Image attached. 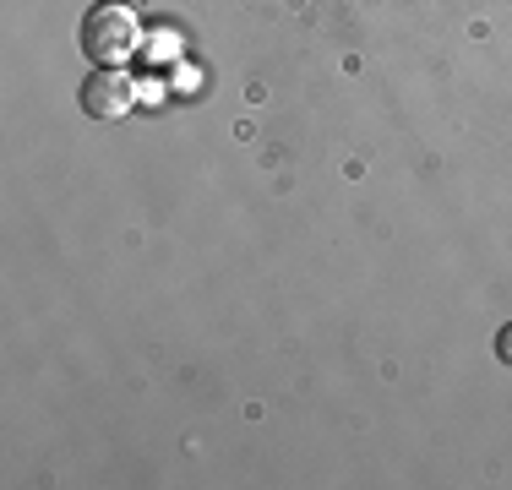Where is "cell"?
Returning <instances> with one entry per match:
<instances>
[{"label":"cell","instance_id":"cell-1","mask_svg":"<svg viewBox=\"0 0 512 490\" xmlns=\"http://www.w3.org/2000/svg\"><path fill=\"white\" fill-rule=\"evenodd\" d=\"M142 44V22L131 6H120V0H99V6L82 11L77 22V49L93 60V66H126L131 55H137Z\"/></svg>","mask_w":512,"mask_h":490},{"label":"cell","instance_id":"cell-3","mask_svg":"<svg viewBox=\"0 0 512 490\" xmlns=\"http://www.w3.org/2000/svg\"><path fill=\"white\" fill-rule=\"evenodd\" d=\"M496 354H502V365H512V327H502V338H496Z\"/></svg>","mask_w":512,"mask_h":490},{"label":"cell","instance_id":"cell-2","mask_svg":"<svg viewBox=\"0 0 512 490\" xmlns=\"http://www.w3.org/2000/svg\"><path fill=\"white\" fill-rule=\"evenodd\" d=\"M82 109H88L93 120H126L131 109H137V82L126 77L120 66H93L88 77H82Z\"/></svg>","mask_w":512,"mask_h":490}]
</instances>
